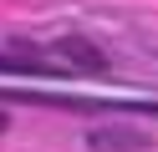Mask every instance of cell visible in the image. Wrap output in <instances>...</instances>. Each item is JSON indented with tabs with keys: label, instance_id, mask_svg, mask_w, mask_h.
<instances>
[{
	"label": "cell",
	"instance_id": "cell-1",
	"mask_svg": "<svg viewBox=\"0 0 158 152\" xmlns=\"http://www.w3.org/2000/svg\"><path fill=\"white\" fill-rule=\"evenodd\" d=\"M41 56L51 61H31V46H10L0 51V71H10V76H102L107 71L102 46H92L87 36H61L41 46Z\"/></svg>",
	"mask_w": 158,
	"mask_h": 152
},
{
	"label": "cell",
	"instance_id": "cell-2",
	"mask_svg": "<svg viewBox=\"0 0 158 152\" xmlns=\"http://www.w3.org/2000/svg\"><path fill=\"white\" fill-rule=\"evenodd\" d=\"M0 132H5V117H0Z\"/></svg>",
	"mask_w": 158,
	"mask_h": 152
}]
</instances>
